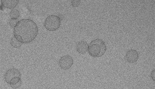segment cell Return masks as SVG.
I'll use <instances>...</instances> for the list:
<instances>
[{
  "label": "cell",
  "mask_w": 155,
  "mask_h": 89,
  "mask_svg": "<svg viewBox=\"0 0 155 89\" xmlns=\"http://www.w3.org/2000/svg\"><path fill=\"white\" fill-rule=\"evenodd\" d=\"M38 33L36 23L30 19L18 21L14 28V36L22 44H28L34 40Z\"/></svg>",
  "instance_id": "6da1fadb"
},
{
  "label": "cell",
  "mask_w": 155,
  "mask_h": 89,
  "mask_svg": "<svg viewBox=\"0 0 155 89\" xmlns=\"http://www.w3.org/2000/svg\"><path fill=\"white\" fill-rule=\"evenodd\" d=\"M107 50L105 42L100 39L92 40L88 46V53L92 57H101Z\"/></svg>",
  "instance_id": "7a4b0ae2"
},
{
  "label": "cell",
  "mask_w": 155,
  "mask_h": 89,
  "mask_svg": "<svg viewBox=\"0 0 155 89\" xmlns=\"http://www.w3.org/2000/svg\"><path fill=\"white\" fill-rule=\"evenodd\" d=\"M61 18L58 15H50L46 18L44 27L50 32H54L58 30L61 25Z\"/></svg>",
  "instance_id": "3957f363"
},
{
  "label": "cell",
  "mask_w": 155,
  "mask_h": 89,
  "mask_svg": "<svg viewBox=\"0 0 155 89\" xmlns=\"http://www.w3.org/2000/svg\"><path fill=\"white\" fill-rule=\"evenodd\" d=\"M58 64L61 68L63 70L70 69L73 65V59L70 55L64 56L60 58Z\"/></svg>",
  "instance_id": "277c9868"
},
{
  "label": "cell",
  "mask_w": 155,
  "mask_h": 89,
  "mask_svg": "<svg viewBox=\"0 0 155 89\" xmlns=\"http://www.w3.org/2000/svg\"><path fill=\"white\" fill-rule=\"evenodd\" d=\"M21 73L18 70L15 68H12L6 71L4 75V79L6 82L9 84L10 81L13 78L16 77H21Z\"/></svg>",
  "instance_id": "5b68a950"
},
{
  "label": "cell",
  "mask_w": 155,
  "mask_h": 89,
  "mask_svg": "<svg viewBox=\"0 0 155 89\" xmlns=\"http://www.w3.org/2000/svg\"><path fill=\"white\" fill-rule=\"evenodd\" d=\"M139 58V54L136 50L130 49L126 54L125 59L129 63H135Z\"/></svg>",
  "instance_id": "8992f818"
},
{
  "label": "cell",
  "mask_w": 155,
  "mask_h": 89,
  "mask_svg": "<svg viewBox=\"0 0 155 89\" xmlns=\"http://www.w3.org/2000/svg\"><path fill=\"white\" fill-rule=\"evenodd\" d=\"M88 44L87 42L84 40L79 42L76 45V50L78 53L85 54L88 50Z\"/></svg>",
  "instance_id": "52a82bcc"
},
{
  "label": "cell",
  "mask_w": 155,
  "mask_h": 89,
  "mask_svg": "<svg viewBox=\"0 0 155 89\" xmlns=\"http://www.w3.org/2000/svg\"><path fill=\"white\" fill-rule=\"evenodd\" d=\"M19 3L18 0H2L1 3L2 5L5 8L8 9H13L15 8Z\"/></svg>",
  "instance_id": "ba28073f"
},
{
  "label": "cell",
  "mask_w": 155,
  "mask_h": 89,
  "mask_svg": "<svg viewBox=\"0 0 155 89\" xmlns=\"http://www.w3.org/2000/svg\"><path fill=\"white\" fill-rule=\"evenodd\" d=\"M11 87L13 89H18L22 85V80L21 77H16L13 78L9 83Z\"/></svg>",
  "instance_id": "9c48e42d"
},
{
  "label": "cell",
  "mask_w": 155,
  "mask_h": 89,
  "mask_svg": "<svg viewBox=\"0 0 155 89\" xmlns=\"http://www.w3.org/2000/svg\"><path fill=\"white\" fill-rule=\"evenodd\" d=\"M10 44L13 47L15 48H20L23 45V44L21 43V42H19L18 40H17L14 36L11 38V41H10Z\"/></svg>",
  "instance_id": "30bf717a"
},
{
  "label": "cell",
  "mask_w": 155,
  "mask_h": 89,
  "mask_svg": "<svg viewBox=\"0 0 155 89\" xmlns=\"http://www.w3.org/2000/svg\"><path fill=\"white\" fill-rule=\"evenodd\" d=\"M10 17L13 20H18L20 17V12L16 9H13L10 12Z\"/></svg>",
  "instance_id": "8fae6325"
},
{
  "label": "cell",
  "mask_w": 155,
  "mask_h": 89,
  "mask_svg": "<svg viewBox=\"0 0 155 89\" xmlns=\"http://www.w3.org/2000/svg\"><path fill=\"white\" fill-rule=\"evenodd\" d=\"M72 6L74 8H77L81 4V1L80 0H73L71 1Z\"/></svg>",
  "instance_id": "7c38bea8"
},
{
  "label": "cell",
  "mask_w": 155,
  "mask_h": 89,
  "mask_svg": "<svg viewBox=\"0 0 155 89\" xmlns=\"http://www.w3.org/2000/svg\"><path fill=\"white\" fill-rule=\"evenodd\" d=\"M18 21L17 20H13V19H11L10 20V22H9V24L11 27L12 28H15V27L16 26V24L18 23Z\"/></svg>",
  "instance_id": "4fadbf2b"
},
{
  "label": "cell",
  "mask_w": 155,
  "mask_h": 89,
  "mask_svg": "<svg viewBox=\"0 0 155 89\" xmlns=\"http://www.w3.org/2000/svg\"><path fill=\"white\" fill-rule=\"evenodd\" d=\"M151 77L153 81H155V70L152 71L151 73Z\"/></svg>",
  "instance_id": "5bb4252c"
}]
</instances>
